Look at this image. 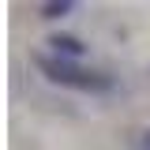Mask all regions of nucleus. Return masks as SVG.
I'll use <instances>...</instances> for the list:
<instances>
[{
    "instance_id": "nucleus-1",
    "label": "nucleus",
    "mask_w": 150,
    "mask_h": 150,
    "mask_svg": "<svg viewBox=\"0 0 150 150\" xmlns=\"http://www.w3.org/2000/svg\"><path fill=\"white\" fill-rule=\"evenodd\" d=\"M34 64L41 68V75L49 83H60V86H71V90H86V94H109L116 83H112L109 71H94V68H83L75 60H64L56 53H38Z\"/></svg>"
},
{
    "instance_id": "nucleus-2",
    "label": "nucleus",
    "mask_w": 150,
    "mask_h": 150,
    "mask_svg": "<svg viewBox=\"0 0 150 150\" xmlns=\"http://www.w3.org/2000/svg\"><path fill=\"white\" fill-rule=\"evenodd\" d=\"M49 45H53V53L64 56V60H79V56L86 53V45L75 34H49Z\"/></svg>"
},
{
    "instance_id": "nucleus-3",
    "label": "nucleus",
    "mask_w": 150,
    "mask_h": 150,
    "mask_svg": "<svg viewBox=\"0 0 150 150\" xmlns=\"http://www.w3.org/2000/svg\"><path fill=\"white\" fill-rule=\"evenodd\" d=\"M71 8H75L71 0H49V4H41V19H64Z\"/></svg>"
},
{
    "instance_id": "nucleus-4",
    "label": "nucleus",
    "mask_w": 150,
    "mask_h": 150,
    "mask_svg": "<svg viewBox=\"0 0 150 150\" xmlns=\"http://www.w3.org/2000/svg\"><path fill=\"white\" fill-rule=\"evenodd\" d=\"M143 150H150V131H146V135H143Z\"/></svg>"
}]
</instances>
